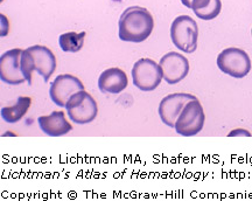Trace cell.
Wrapping results in <instances>:
<instances>
[{
    "label": "cell",
    "instance_id": "obj_16",
    "mask_svg": "<svg viewBox=\"0 0 252 201\" xmlns=\"http://www.w3.org/2000/svg\"><path fill=\"white\" fill-rule=\"evenodd\" d=\"M84 37H86V32L75 33V32H68L62 34L59 37L60 47L63 52L67 53H77L80 52L83 47Z\"/></svg>",
    "mask_w": 252,
    "mask_h": 201
},
{
    "label": "cell",
    "instance_id": "obj_2",
    "mask_svg": "<svg viewBox=\"0 0 252 201\" xmlns=\"http://www.w3.org/2000/svg\"><path fill=\"white\" fill-rule=\"evenodd\" d=\"M55 69L56 58L48 47L36 45L24 49L21 55V71L28 84H32L33 71H36L45 82H48Z\"/></svg>",
    "mask_w": 252,
    "mask_h": 201
},
{
    "label": "cell",
    "instance_id": "obj_9",
    "mask_svg": "<svg viewBox=\"0 0 252 201\" xmlns=\"http://www.w3.org/2000/svg\"><path fill=\"white\" fill-rule=\"evenodd\" d=\"M24 49L14 48L5 52L0 58V80L9 86L23 84L25 78L21 71V55Z\"/></svg>",
    "mask_w": 252,
    "mask_h": 201
},
{
    "label": "cell",
    "instance_id": "obj_15",
    "mask_svg": "<svg viewBox=\"0 0 252 201\" xmlns=\"http://www.w3.org/2000/svg\"><path fill=\"white\" fill-rule=\"evenodd\" d=\"M191 9L197 18L202 20H213L220 13V0H193Z\"/></svg>",
    "mask_w": 252,
    "mask_h": 201
},
{
    "label": "cell",
    "instance_id": "obj_17",
    "mask_svg": "<svg viewBox=\"0 0 252 201\" xmlns=\"http://www.w3.org/2000/svg\"><path fill=\"white\" fill-rule=\"evenodd\" d=\"M229 136H251L250 134L248 133L247 130H242V129H239V130H234L232 133L229 134Z\"/></svg>",
    "mask_w": 252,
    "mask_h": 201
},
{
    "label": "cell",
    "instance_id": "obj_3",
    "mask_svg": "<svg viewBox=\"0 0 252 201\" xmlns=\"http://www.w3.org/2000/svg\"><path fill=\"white\" fill-rule=\"evenodd\" d=\"M198 27L189 15H180L172 23L171 39L175 47L184 53H194L197 48Z\"/></svg>",
    "mask_w": 252,
    "mask_h": 201
},
{
    "label": "cell",
    "instance_id": "obj_19",
    "mask_svg": "<svg viewBox=\"0 0 252 201\" xmlns=\"http://www.w3.org/2000/svg\"><path fill=\"white\" fill-rule=\"evenodd\" d=\"M251 35H252V30H251Z\"/></svg>",
    "mask_w": 252,
    "mask_h": 201
},
{
    "label": "cell",
    "instance_id": "obj_7",
    "mask_svg": "<svg viewBox=\"0 0 252 201\" xmlns=\"http://www.w3.org/2000/svg\"><path fill=\"white\" fill-rule=\"evenodd\" d=\"M162 69L152 59H140L132 68V81L141 92H153L162 81Z\"/></svg>",
    "mask_w": 252,
    "mask_h": 201
},
{
    "label": "cell",
    "instance_id": "obj_6",
    "mask_svg": "<svg viewBox=\"0 0 252 201\" xmlns=\"http://www.w3.org/2000/svg\"><path fill=\"white\" fill-rule=\"evenodd\" d=\"M65 110L71 122L81 125L94 122L98 114L96 100L86 90L74 94L65 104Z\"/></svg>",
    "mask_w": 252,
    "mask_h": 201
},
{
    "label": "cell",
    "instance_id": "obj_10",
    "mask_svg": "<svg viewBox=\"0 0 252 201\" xmlns=\"http://www.w3.org/2000/svg\"><path fill=\"white\" fill-rule=\"evenodd\" d=\"M195 99L196 97L194 95L186 93H175L163 97L159 104V109H158L162 123L169 128H174L176 119H178L184 106L189 100Z\"/></svg>",
    "mask_w": 252,
    "mask_h": 201
},
{
    "label": "cell",
    "instance_id": "obj_5",
    "mask_svg": "<svg viewBox=\"0 0 252 201\" xmlns=\"http://www.w3.org/2000/svg\"><path fill=\"white\" fill-rule=\"evenodd\" d=\"M217 66L220 71L235 78H243L250 73L251 60L245 50L229 47L217 56Z\"/></svg>",
    "mask_w": 252,
    "mask_h": 201
},
{
    "label": "cell",
    "instance_id": "obj_12",
    "mask_svg": "<svg viewBox=\"0 0 252 201\" xmlns=\"http://www.w3.org/2000/svg\"><path fill=\"white\" fill-rule=\"evenodd\" d=\"M37 123L41 131L49 137L64 136L72 130V125L65 119L63 111H53L48 116H40Z\"/></svg>",
    "mask_w": 252,
    "mask_h": 201
},
{
    "label": "cell",
    "instance_id": "obj_1",
    "mask_svg": "<svg viewBox=\"0 0 252 201\" xmlns=\"http://www.w3.org/2000/svg\"><path fill=\"white\" fill-rule=\"evenodd\" d=\"M118 27L122 41L139 43L150 37L154 28V20L146 8L131 6L122 13Z\"/></svg>",
    "mask_w": 252,
    "mask_h": 201
},
{
    "label": "cell",
    "instance_id": "obj_18",
    "mask_svg": "<svg viewBox=\"0 0 252 201\" xmlns=\"http://www.w3.org/2000/svg\"><path fill=\"white\" fill-rule=\"evenodd\" d=\"M181 2L187 8H191V2H193V0H181Z\"/></svg>",
    "mask_w": 252,
    "mask_h": 201
},
{
    "label": "cell",
    "instance_id": "obj_14",
    "mask_svg": "<svg viewBox=\"0 0 252 201\" xmlns=\"http://www.w3.org/2000/svg\"><path fill=\"white\" fill-rule=\"evenodd\" d=\"M32 99L27 96L18 97L15 104L1 108V117L7 123H17L26 115L28 109L31 108Z\"/></svg>",
    "mask_w": 252,
    "mask_h": 201
},
{
    "label": "cell",
    "instance_id": "obj_13",
    "mask_svg": "<svg viewBox=\"0 0 252 201\" xmlns=\"http://www.w3.org/2000/svg\"><path fill=\"white\" fill-rule=\"evenodd\" d=\"M127 84V75L117 67L106 69L98 77V88L103 94H121Z\"/></svg>",
    "mask_w": 252,
    "mask_h": 201
},
{
    "label": "cell",
    "instance_id": "obj_4",
    "mask_svg": "<svg viewBox=\"0 0 252 201\" xmlns=\"http://www.w3.org/2000/svg\"><path fill=\"white\" fill-rule=\"evenodd\" d=\"M206 115L202 104L197 99L189 100L184 106L175 122V131L184 137H193L202 131Z\"/></svg>",
    "mask_w": 252,
    "mask_h": 201
},
{
    "label": "cell",
    "instance_id": "obj_11",
    "mask_svg": "<svg viewBox=\"0 0 252 201\" xmlns=\"http://www.w3.org/2000/svg\"><path fill=\"white\" fill-rule=\"evenodd\" d=\"M163 80L168 84L181 82L189 73V61L186 56L176 52H169L160 60Z\"/></svg>",
    "mask_w": 252,
    "mask_h": 201
},
{
    "label": "cell",
    "instance_id": "obj_8",
    "mask_svg": "<svg viewBox=\"0 0 252 201\" xmlns=\"http://www.w3.org/2000/svg\"><path fill=\"white\" fill-rule=\"evenodd\" d=\"M81 90H84V84L80 78L70 74H62L56 76L49 88V96L56 105L65 108L69 99Z\"/></svg>",
    "mask_w": 252,
    "mask_h": 201
}]
</instances>
